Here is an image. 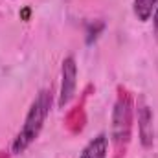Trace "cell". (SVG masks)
Segmentation results:
<instances>
[{
	"instance_id": "1",
	"label": "cell",
	"mask_w": 158,
	"mask_h": 158,
	"mask_svg": "<svg viewBox=\"0 0 158 158\" xmlns=\"http://www.w3.org/2000/svg\"><path fill=\"white\" fill-rule=\"evenodd\" d=\"M52 103H53V94L50 88H42L39 94L33 98L26 116H24V123L19 129L17 136L11 142V153L13 155H22L42 132L44 123L50 116L52 110Z\"/></svg>"
},
{
	"instance_id": "2",
	"label": "cell",
	"mask_w": 158,
	"mask_h": 158,
	"mask_svg": "<svg viewBox=\"0 0 158 158\" xmlns=\"http://www.w3.org/2000/svg\"><path fill=\"white\" fill-rule=\"evenodd\" d=\"M131 99L129 96H119L114 112H112V138L118 143V147L129 140L131 125H132V110H131Z\"/></svg>"
},
{
	"instance_id": "3",
	"label": "cell",
	"mask_w": 158,
	"mask_h": 158,
	"mask_svg": "<svg viewBox=\"0 0 158 158\" xmlns=\"http://www.w3.org/2000/svg\"><path fill=\"white\" fill-rule=\"evenodd\" d=\"M76 86H77V64L74 57H66L61 68V90H59V99H57V105L61 109L72 101L76 94Z\"/></svg>"
},
{
	"instance_id": "4",
	"label": "cell",
	"mask_w": 158,
	"mask_h": 158,
	"mask_svg": "<svg viewBox=\"0 0 158 158\" xmlns=\"http://www.w3.org/2000/svg\"><path fill=\"white\" fill-rule=\"evenodd\" d=\"M138 132H140L142 145L151 147L155 140V129H153V114L147 105H142L138 110Z\"/></svg>"
},
{
	"instance_id": "5",
	"label": "cell",
	"mask_w": 158,
	"mask_h": 158,
	"mask_svg": "<svg viewBox=\"0 0 158 158\" xmlns=\"http://www.w3.org/2000/svg\"><path fill=\"white\" fill-rule=\"evenodd\" d=\"M107 155H109V136L105 132H99L83 147L79 158H107Z\"/></svg>"
},
{
	"instance_id": "6",
	"label": "cell",
	"mask_w": 158,
	"mask_h": 158,
	"mask_svg": "<svg viewBox=\"0 0 158 158\" xmlns=\"http://www.w3.org/2000/svg\"><path fill=\"white\" fill-rule=\"evenodd\" d=\"M158 0H134L132 2V11H134V17L140 20V22H147L153 13H155V7H156Z\"/></svg>"
},
{
	"instance_id": "7",
	"label": "cell",
	"mask_w": 158,
	"mask_h": 158,
	"mask_svg": "<svg viewBox=\"0 0 158 158\" xmlns=\"http://www.w3.org/2000/svg\"><path fill=\"white\" fill-rule=\"evenodd\" d=\"M153 24H155V31L158 33V4L155 7V13H153Z\"/></svg>"
}]
</instances>
